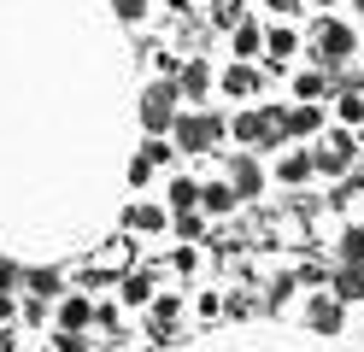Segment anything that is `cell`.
Instances as JSON below:
<instances>
[{
    "label": "cell",
    "instance_id": "1",
    "mask_svg": "<svg viewBox=\"0 0 364 352\" xmlns=\"http://www.w3.org/2000/svg\"><path fill=\"white\" fill-rule=\"evenodd\" d=\"M171 135H176V153H212L223 135H230V124H223L218 112H182V117H171Z\"/></svg>",
    "mask_w": 364,
    "mask_h": 352
},
{
    "label": "cell",
    "instance_id": "2",
    "mask_svg": "<svg viewBox=\"0 0 364 352\" xmlns=\"http://www.w3.org/2000/svg\"><path fill=\"white\" fill-rule=\"evenodd\" d=\"M230 135L241 141V147H282V106H259V112H241L235 124H230Z\"/></svg>",
    "mask_w": 364,
    "mask_h": 352
},
{
    "label": "cell",
    "instance_id": "3",
    "mask_svg": "<svg viewBox=\"0 0 364 352\" xmlns=\"http://www.w3.org/2000/svg\"><path fill=\"white\" fill-rule=\"evenodd\" d=\"M311 47H317V59H323L329 70H335V65H347V59L358 53L353 30H347V23H335V18H323V23H317V30H311Z\"/></svg>",
    "mask_w": 364,
    "mask_h": 352
},
{
    "label": "cell",
    "instance_id": "4",
    "mask_svg": "<svg viewBox=\"0 0 364 352\" xmlns=\"http://www.w3.org/2000/svg\"><path fill=\"white\" fill-rule=\"evenodd\" d=\"M171 117H176V82H147V94H141V129L165 135Z\"/></svg>",
    "mask_w": 364,
    "mask_h": 352
},
{
    "label": "cell",
    "instance_id": "5",
    "mask_svg": "<svg viewBox=\"0 0 364 352\" xmlns=\"http://www.w3.org/2000/svg\"><path fill=\"white\" fill-rule=\"evenodd\" d=\"M353 159H358L353 135H347V129H335V135H323V147L311 153V171H323V176H341V171H353Z\"/></svg>",
    "mask_w": 364,
    "mask_h": 352
},
{
    "label": "cell",
    "instance_id": "6",
    "mask_svg": "<svg viewBox=\"0 0 364 352\" xmlns=\"http://www.w3.org/2000/svg\"><path fill=\"white\" fill-rule=\"evenodd\" d=\"M306 323H311V335H329V341H335L341 329H347V299H341L335 288H329V294H317V299H311V311H306Z\"/></svg>",
    "mask_w": 364,
    "mask_h": 352
},
{
    "label": "cell",
    "instance_id": "7",
    "mask_svg": "<svg viewBox=\"0 0 364 352\" xmlns=\"http://www.w3.org/2000/svg\"><path fill=\"white\" fill-rule=\"evenodd\" d=\"M230 188H235L241 200H259V188H264V171H259L253 147H241V153L230 159Z\"/></svg>",
    "mask_w": 364,
    "mask_h": 352
},
{
    "label": "cell",
    "instance_id": "8",
    "mask_svg": "<svg viewBox=\"0 0 364 352\" xmlns=\"http://www.w3.org/2000/svg\"><path fill=\"white\" fill-rule=\"evenodd\" d=\"M218 88L230 94V100H247V94H259V70L247 65V59H235V65H230V70L218 77Z\"/></svg>",
    "mask_w": 364,
    "mask_h": 352
},
{
    "label": "cell",
    "instance_id": "9",
    "mask_svg": "<svg viewBox=\"0 0 364 352\" xmlns=\"http://www.w3.org/2000/svg\"><path fill=\"white\" fill-rule=\"evenodd\" d=\"M129 258H135V241L118 235V241H106V247L95 252V270H100V276H118V270H129Z\"/></svg>",
    "mask_w": 364,
    "mask_h": 352
},
{
    "label": "cell",
    "instance_id": "10",
    "mask_svg": "<svg viewBox=\"0 0 364 352\" xmlns=\"http://www.w3.org/2000/svg\"><path fill=\"white\" fill-rule=\"evenodd\" d=\"M235 206H241V194L230 182H206V188H200V211H212V218H230Z\"/></svg>",
    "mask_w": 364,
    "mask_h": 352
},
{
    "label": "cell",
    "instance_id": "11",
    "mask_svg": "<svg viewBox=\"0 0 364 352\" xmlns=\"http://www.w3.org/2000/svg\"><path fill=\"white\" fill-rule=\"evenodd\" d=\"M206 88H212V65H206V59H188V65L176 70V94H188V100H200Z\"/></svg>",
    "mask_w": 364,
    "mask_h": 352
},
{
    "label": "cell",
    "instance_id": "12",
    "mask_svg": "<svg viewBox=\"0 0 364 352\" xmlns=\"http://www.w3.org/2000/svg\"><path fill=\"white\" fill-rule=\"evenodd\" d=\"M311 176V153H300V147H282V159H277V182L288 188V182H306Z\"/></svg>",
    "mask_w": 364,
    "mask_h": 352
},
{
    "label": "cell",
    "instance_id": "13",
    "mask_svg": "<svg viewBox=\"0 0 364 352\" xmlns=\"http://www.w3.org/2000/svg\"><path fill=\"white\" fill-rule=\"evenodd\" d=\"M323 129V112L317 106H294V112H282V135H317Z\"/></svg>",
    "mask_w": 364,
    "mask_h": 352
},
{
    "label": "cell",
    "instance_id": "14",
    "mask_svg": "<svg viewBox=\"0 0 364 352\" xmlns=\"http://www.w3.org/2000/svg\"><path fill=\"white\" fill-rule=\"evenodd\" d=\"M230 41H235V59H253L259 47H264V36H259V23H253V18L230 23Z\"/></svg>",
    "mask_w": 364,
    "mask_h": 352
},
{
    "label": "cell",
    "instance_id": "15",
    "mask_svg": "<svg viewBox=\"0 0 364 352\" xmlns=\"http://www.w3.org/2000/svg\"><path fill=\"white\" fill-rule=\"evenodd\" d=\"M165 223H171V218H165V206H147V200H141V206H129V229H135V235H159Z\"/></svg>",
    "mask_w": 364,
    "mask_h": 352
},
{
    "label": "cell",
    "instance_id": "16",
    "mask_svg": "<svg viewBox=\"0 0 364 352\" xmlns=\"http://www.w3.org/2000/svg\"><path fill=\"white\" fill-rule=\"evenodd\" d=\"M329 288H335L341 299H364V265H341V270L329 276Z\"/></svg>",
    "mask_w": 364,
    "mask_h": 352
},
{
    "label": "cell",
    "instance_id": "17",
    "mask_svg": "<svg viewBox=\"0 0 364 352\" xmlns=\"http://www.w3.org/2000/svg\"><path fill=\"white\" fill-rule=\"evenodd\" d=\"M88 323H95V305L88 299H65L59 305V329H88Z\"/></svg>",
    "mask_w": 364,
    "mask_h": 352
},
{
    "label": "cell",
    "instance_id": "18",
    "mask_svg": "<svg viewBox=\"0 0 364 352\" xmlns=\"http://www.w3.org/2000/svg\"><path fill=\"white\" fill-rule=\"evenodd\" d=\"M24 288H30L36 299H53L65 282H59V270H24Z\"/></svg>",
    "mask_w": 364,
    "mask_h": 352
},
{
    "label": "cell",
    "instance_id": "19",
    "mask_svg": "<svg viewBox=\"0 0 364 352\" xmlns=\"http://www.w3.org/2000/svg\"><path fill=\"white\" fill-rule=\"evenodd\" d=\"M341 265H364V223H353L341 235Z\"/></svg>",
    "mask_w": 364,
    "mask_h": 352
},
{
    "label": "cell",
    "instance_id": "20",
    "mask_svg": "<svg viewBox=\"0 0 364 352\" xmlns=\"http://www.w3.org/2000/svg\"><path fill=\"white\" fill-rule=\"evenodd\" d=\"M188 206H200V188H194L188 176H176V182H171V211H188Z\"/></svg>",
    "mask_w": 364,
    "mask_h": 352
},
{
    "label": "cell",
    "instance_id": "21",
    "mask_svg": "<svg viewBox=\"0 0 364 352\" xmlns=\"http://www.w3.org/2000/svg\"><path fill=\"white\" fill-rule=\"evenodd\" d=\"M176 311H182V299H176V294H153V323H165V329H171Z\"/></svg>",
    "mask_w": 364,
    "mask_h": 352
},
{
    "label": "cell",
    "instance_id": "22",
    "mask_svg": "<svg viewBox=\"0 0 364 352\" xmlns=\"http://www.w3.org/2000/svg\"><path fill=\"white\" fill-rule=\"evenodd\" d=\"M153 171H159V164H153L147 153H135V159H129V188H147V182H153Z\"/></svg>",
    "mask_w": 364,
    "mask_h": 352
},
{
    "label": "cell",
    "instance_id": "23",
    "mask_svg": "<svg viewBox=\"0 0 364 352\" xmlns=\"http://www.w3.org/2000/svg\"><path fill=\"white\" fill-rule=\"evenodd\" d=\"M176 235H182V241H200V206L176 211Z\"/></svg>",
    "mask_w": 364,
    "mask_h": 352
},
{
    "label": "cell",
    "instance_id": "24",
    "mask_svg": "<svg viewBox=\"0 0 364 352\" xmlns=\"http://www.w3.org/2000/svg\"><path fill=\"white\" fill-rule=\"evenodd\" d=\"M212 23H223V30L241 23V0H212Z\"/></svg>",
    "mask_w": 364,
    "mask_h": 352
},
{
    "label": "cell",
    "instance_id": "25",
    "mask_svg": "<svg viewBox=\"0 0 364 352\" xmlns=\"http://www.w3.org/2000/svg\"><path fill=\"white\" fill-rule=\"evenodd\" d=\"M124 299H129V305L153 299V276H129V282H124Z\"/></svg>",
    "mask_w": 364,
    "mask_h": 352
},
{
    "label": "cell",
    "instance_id": "26",
    "mask_svg": "<svg viewBox=\"0 0 364 352\" xmlns=\"http://www.w3.org/2000/svg\"><path fill=\"white\" fill-rule=\"evenodd\" d=\"M264 47H270V59H288V53H294V30H270Z\"/></svg>",
    "mask_w": 364,
    "mask_h": 352
},
{
    "label": "cell",
    "instance_id": "27",
    "mask_svg": "<svg viewBox=\"0 0 364 352\" xmlns=\"http://www.w3.org/2000/svg\"><path fill=\"white\" fill-rule=\"evenodd\" d=\"M112 12H118L124 23H141L147 18V0H112Z\"/></svg>",
    "mask_w": 364,
    "mask_h": 352
},
{
    "label": "cell",
    "instance_id": "28",
    "mask_svg": "<svg viewBox=\"0 0 364 352\" xmlns=\"http://www.w3.org/2000/svg\"><path fill=\"white\" fill-rule=\"evenodd\" d=\"M341 117H347V124H358V117H364V94H358V88L341 94Z\"/></svg>",
    "mask_w": 364,
    "mask_h": 352
},
{
    "label": "cell",
    "instance_id": "29",
    "mask_svg": "<svg viewBox=\"0 0 364 352\" xmlns=\"http://www.w3.org/2000/svg\"><path fill=\"white\" fill-rule=\"evenodd\" d=\"M141 153H147L153 164H171V159H176V141H159V135H153V141H147Z\"/></svg>",
    "mask_w": 364,
    "mask_h": 352
},
{
    "label": "cell",
    "instance_id": "30",
    "mask_svg": "<svg viewBox=\"0 0 364 352\" xmlns=\"http://www.w3.org/2000/svg\"><path fill=\"white\" fill-rule=\"evenodd\" d=\"M12 282H24V270H18V265H12V258H0V294H6V288H12Z\"/></svg>",
    "mask_w": 364,
    "mask_h": 352
},
{
    "label": "cell",
    "instance_id": "31",
    "mask_svg": "<svg viewBox=\"0 0 364 352\" xmlns=\"http://www.w3.org/2000/svg\"><path fill=\"white\" fill-rule=\"evenodd\" d=\"M294 88H300V100H317V94H323V77H300Z\"/></svg>",
    "mask_w": 364,
    "mask_h": 352
},
{
    "label": "cell",
    "instance_id": "32",
    "mask_svg": "<svg viewBox=\"0 0 364 352\" xmlns=\"http://www.w3.org/2000/svg\"><path fill=\"white\" fill-rule=\"evenodd\" d=\"M0 323H12V299L6 294H0Z\"/></svg>",
    "mask_w": 364,
    "mask_h": 352
},
{
    "label": "cell",
    "instance_id": "33",
    "mask_svg": "<svg viewBox=\"0 0 364 352\" xmlns=\"http://www.w3.org/2000/svg\"><path fill=\"white\" fill-rule=\"evenodd\" d=\"M264 6H277V12H288V6H294V0H264Z\"/></svg>",
    "mask_w": 364,
    "mask_h": 352
},
{
    "label": "cell",
    "instance_id": "34",
    "mask_svg": "<svg viewBox=\"0 0 364 352\" xmlns=\"http://www.w3.org/2000/svg\"><path fill=\"white\" fill-rule=\"evenodd\" d=\"M347 6H353V12H364V0H347Z\"/></svg>",
    "mask_w": 364,
    "mask_h": 352
},
{
    "label": "cell",
    "instance_id": "35",
    "mask_svg": "<svg viewBox=\"0 0 364 352\" xmlns=\"http://www.w3.org/2000/svg\"><path fill=\"white\" fill-rule=\"evenodd\" d=\"M311 6H335V0H311Z\"/></svg>",
    "mask_w": 364,
    "mask_h": 352
}]
</instances>
